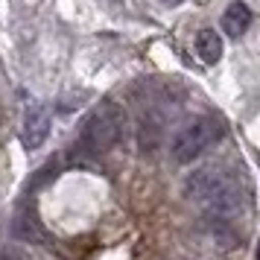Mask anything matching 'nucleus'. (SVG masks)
I'll return each instance as SVG.
<instances>
[{
  "label": "nucleus",
  "instance_id": "f257e3e1",
  "mask_svg": "<svg viewBox=\"0 0 260 260\" xmlns=\"http://www.w3.org/2000/svg\"><path fill=\"white\" fill-rule=\"evenodd\" d=\"M123 111L114 103H100V106L88 114L79 135V146L88 155H106L117 146L120 135H123Z\"/></svg>",
  "mask_w": 260,
  "mask_h": 260
},
{
  "label": "nucleus",
  "instance_id": "f03ea898",
  "mask_svg": "<svg viewBox=\"0 0 260 260\" xmlns=\"http://www.w3.org/2000/svg\"><path fill=\"white\" fill-rule=\"evenodd\" d=\"M219 135H222V123L216 117H211V114L193 117L170 141V155H173L176 164H193L208 146H213V143L219 141Z\"/></svg>",
  "mask_w": 260,
  "mask_h": 260
},
{
  "label": "nucleus",
  "instance_id": "7ed1b4c3",
  "mask_svg": "<svg viewBox=\"0 0 260 260\" xmlns=\"http://www.w3.org/2000/svg\"><path fill=\"white\" fill-rule=\"evenodd\" d=\"M237 178L219 164H208V167H199L193 170L187 178H184V196L196 205H211L219 193L234 184Z\"/></svg>",
  "mask_w": 260,
  "mask_h": 260
},
{
  "label": "nucleus",
  "instance_id": "20e7f679",
  "mask_svg": "<svg viewBox=\"0 0 260 260\" xmlns=\"http://www.w3.org/2000/svg\"><path fill=\"white\" fill-rule=\"evenodd\" d=\"M50 135V114L44 106L26 108L24 114V129H21V141L26 149H41Z\"/></svg>",
  "mask_w": 260,
  "mask_h": 260
},
{
  "label": "nucleus",
  "instance_id": "39448f33",
  "mask_svg": "<svg viewBox=\"0 0 260 260\" xmlns=\"http://www.w3.org/2000/svg\"><path fill=\"white\" fill-rule=\"evenodd\" d=\"M248 24H251V9H248L246 3H231L222 15V29L228 32L231 38H240L246 36Z\"/></svg>",
  "mask_w": 260,
  "mask_h": 260
},
{
  "label": "nucleus",
  "instance_id": "423d86ee",
  "mask_svg": "<svg viewBox=\"0 0 260 260\" xmlns=\"http://www.w3.org/2000/svg\"><path fill=\"white\" fill-rule=\"evenodd\" d=\"M196 53L205 64H216L222 59V38L216 36V29H202L196 36Z\"/></svg>",
  "mask_w": 260,
  "mask_h": 260
},
{
  "label": "nucleus",
  "instance_id": "0eeeda50",
  "mask_svg": "<svg viewBox=\"0 0 260 260\" xmlns=\"http://www.w3.org/2000/svg\"><path fill=\"white\" fill-rule=\"evenodd\" d=\"M18 234L26 237V240H44V231H41V225L36 219H26V213L18 216Z\"/></svg>",
  "mask_w": 260,
  "mask_h": 260
},
{
  "label": "nucleus",
  "instance_id": "6e6552de",
  "mask_svg": "<svg viewBox=\"0 0 260 260\" xmlns=\"http://www.w3.org/2000/svg\"><path fill=\"white\" fill-rule=\"evenodd\" d=\"M0 260H21V257H18V254H12V251H6V254H3Z\"/></svg>",
  "mask_w": 260,
  "mask_h": 260
},
{
  "label": "nucleus",
  "instance_id": "1a4fd4ad",
  "mask_svg": "<svg viewBox=\"0 0 260 260\" xmlns=\"http://www.w3.org/2000/svg\"><path fill=\"white\" fill-rule=\"evenodd\" d=\"M164 3H170V6H176V3H184V0H164Z\"/></svg>",
  "mask_w": 260,
  "mask_h": 260
},
{
  "label": "nucleus",
  "instance_id": "9d476101",
  "mask_svg": "<svg viewBox=\"0 0 260 260\" xmlns=\"http://www.w3.org/2000/svg\"><path fill=\"white\" fill-rule=\"evenodd\" d=\"M257 260H260V246H257Z\"/></svg>",
  "mask_w": 260,
  "mask_h": 260
}]
</instances>
